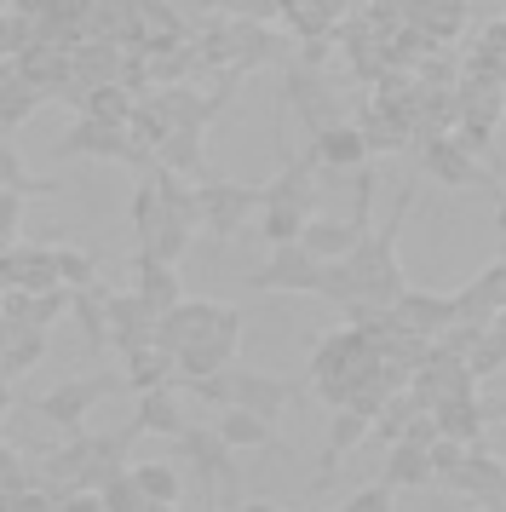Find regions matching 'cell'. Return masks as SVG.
<instances>
[{
    "mask_svg": "<svg viewBox=\"0 0 506 512\" xmlns=\"http://www.w3.org/2000/svg\"><path fill=\"white\" fill-rule=\"evenodd\" d=\"M127 478L138 484V495L150 501V507H179V472L173 466H161V461H133L127 466Z\"/></svg>",
    "mask_w": 506,
    "mask_h": 512,
    "instance_id": "ffe728a7",
    "label": "cell"
},
{
    "mask_svg": "<svg viewBox=\"0 0 506 512\" xmlns=\"http://www.w3.org/2000/svg\"><path fill=\"white\" fill-rule=\"evenodd\" d=\"M311 162H322V167H363L368 162L363 127H317V150H311Z\"/></svg>",
    "mask_w": 506,
    "mask_h": 512,
    "instance_id": "5bb4252c",
    "label": "cell"
},
{
    "mask_svg": "<svg viewBox=\"0 0 506 512\" xmlns=\"http://www.w3.org/2000/svg\"><path fill=\"white\" fill-rule=\"evenodd\" d=\"M18 219H23V190H0V248L18 242Z\"/></svg>",
    "mask_w": 506,
    "mask_h": 512,
    "instance_id": "4316f807",
    "label": "cell"
},
{
    "mask_svg": "<svg viewBox=\"0 0 506 512\" xmlns=\"http://www.w3.org/2000/svg\"><path fill=\"white\" fill-rule=\"evenodd\" d=\"M58 512H104V495L98 489H69V495H58Z\"/></svg>",
    "mask_w": 506,
    "mask_h": 512,
    "instance_id": "83f0119b",
    "label": "cell"
},
{
    "mask_svg": "<svg viewBox=\"0 0 506 512\" xmlns=\"http://www.w3.org/2000/svg\"><path fill=\"white\" fill-rule=\"evenodd\" d=\"M121 386V374H98V380H64L58 392H46V397H35V409H41L58 432H87V415H92V403H104V397Z\"/></svg>",
    "mask_w": 506,
    "mask_h": 512,
    "instance_id": "6da1fadb",
    "label": "cell"
},
{
    "mask_svg": "<svg viewBox=\"0 0 506 512\" xmlns=\"http://www.w3.org/2000/svg\"><path fill=\"white\" fill-rule=\"evenodd\" d=\"M334 512H397V489L391 484H368V489H357V495H345Z\"/></svg>",
    "mask_w": 506,
    "mask_h": 512,
    "instance_id": "484cf974",
    "label": "cell"
},
{
    "mask_svg": "<svg viewBox=\"0 0 506 512\" xmlns=\"http://www.w3.org/2000/svg\"><path fill=\"white\" fill-rule=\"evenodd\" d=\"M449 484L466 489V495H478V501H506V461L483 455V449H466V461H460V472Z\"/></svg>",
    "mask_w": 506,
    "mask_h": 512,
    "instance_id": "8fae6325",
    "label": "cell"
},
{
    "mask_svg": "<svg viewBox=\"0 0 506 512\" xmlns=\"http://www.w3.org/2000/svg\"><path fill=\"white\" fill-rule=\"evenodd\" d=\"M173 380V357L150 340V346H138L127 351V386H138V397L144 392H156V386H167Z\"/></svg>",
    "mask_w": 506,
    "mask_h": 512,
    "instance_id": "44dd1931",
    "label": "cell"
},
{
    "mask_svg": "<svg viewBox=\"0 0 506 512\" xmlns=\"http://www.w3.org/2000/svg\"><path fill=\"white\" fill-rule=\"evenodd\" d=\"M52 259H58V282H64V288H98L92 254H81V248H52Z\"/></svg>",
    "mask_w": 506,
    "mask_h": 512,
    "instance_id": "cb8c5ba5",
    "label": "cell"
},
{
    "mask_svg": "<svg viewBox=\"0 0 506 512\" xmlns=\"http://www.w3.org/2000/svg\"><path fill=\"white\" fill-rule=\"evenodd\" d=\"M156 323H161V317L138 300L133 288H127V294H115V288H110V334H115V346H121V351L150 346V340H156Z\"/></svg>",
    "mask_w": 506,
    "mask_h": 512,
    "instance_id": "ba28073f",
    "label": "cell"
},
{
    "mask_svg": "<svg viewBox=\"0 0 506 512\" xmlns=\"http://www.w3.org/2000/svg\"><path fill=\"white\" fill-rule=\"evenodd\" d=\"M133 432H161V438H179V432H184V415H179V397H173V386H156V392L138 397Z\"/></svg>",
    "mask_w": 506,
    "mask_h": 512,
    "instance_id": "e0dca14e",
    "label": "cell"
},
{
    "mask_svg": "<svg viewBox=\"0 0 506 512\" xmlns=\"http://www.w3.org/2000/svg\"><path fill=\"white\" fill-rule=\"evenodd\" d=\"M213 432L225 438L230 455H242V449H282V443H276V432H271V420L248 415V409H219Z\"/></svg>",
    "mask_w": 506,
    "mask_h": 512,
    "instance_id": "7c38bea8",
    "label": "cell"
},
{
    "mask_svg": "<svg viewBox=\"0 0 506 512\" xmlns=\"http://www.w3.org/2000/svg\"><path fill=\"white\" fill-rule=\"evenodd\" d=\"M98 495H104V512H156L144 495H138V484L127 478V472H115V478L98 489Z\"/></svg>",
    "mask_w": 506,
    "mask_h": 512,
    "instance_id": "d4e9b609",
    "label": "cell"
},
{
    "mask_svg": "<svg viewBox=\"0 0 506 512\" xmlns=\"http://www.w3.org/2000/svg\"><path fill=\"white\" fill-rule=\"evenodd\" d=\"M156 512H179V507H156Z\"/></svg>",
    "mask_w": 506,
    "mask_h": 512,
    "instance_id": "4dcf8cb0",
    "label": "cell"
},
{
    "mask_svg": "<svg viewBox=\"0 0 506 512\" xmlns=\"http://www.w3.org/2000/svg\"><path fill=\"white\" fill-rule=\"evenodd\" d=\"M495 415H501V420H506V397H501V403H495Z\"/></svg>",
    "mask_w": 506,
    "mask_h": 512,
    "instance_id": "f546056e",
    "label": "cell"
},
{
    "mask_svg": "<svg viewBox=\"0 0 506 512\" xmlns=\"http://www.w3.org/2000/svg\"><path fill=\"white\" fill-rule=\"evenodd\" d=\"M368 426H374V420L357 415V409H334V420H328V443H322V472H317V478H328L345 449H357V443L368 438Z\"/></svg>",
    "mask_w": 506,
    "mask_h": 512,
    "instance_id": "ac0fdd59",
    "label": "cell"
},
{
    "mask_svg": "<svg viewBox=\"0 0 506 512\" xmlns=\"http://www.w3.org/2000/svg\"><path fill=\"white\" fill-rule=\"evenodd\" d=\"M380 484H391V489H420V484H432V449H420V443H391Z\"/></svg>",
    "mask_w": 506,
    "mask_h": 512,
    "instance_id": "9a60e30c",
    "label": "cell"
},
{
    "mask_svg": "<svg viewBox=\"0 0 506 512\" xmlns=\"http://www.w3.org/2000/svg\"><path fill=\"white\" fill-rule=\"evenodd\" d=\"M69 317L81 323L87 346L98 351L110 340V288H69Z\"/></svg>",
    "mask_w": 506,
    "mask_h": 512,
    "instance_id": "2e32d148",
    "label": "cell"
},
{
    "mask_svg": "<svg viewBox=\"0 0 506 512\" xmlns=\"http://www.w3.org/2000/svg\"><path fill=\"white\" fill-rule=\"evenodd\" d=\"M236 512H288V507H276V501H242Z\"/></svg>",
    "mask_w": 506,
    "mask_h": 512,
    "instance_id": "f1b7e54d",
    "label": "cell"
},
{
    "mask_svg": "<svg viewBox=\"0 0 506 512\" xmlns=\"http://www.w3.org/2000/svg\"><path fill=\"white\" fill-rule=\"evenodd\" d=\"M432 415H437V438H449V443H466V449H478L489 409H478V397H455V403H437Z\"/></svg>",
    "mask_w": 506,
    "mask_h": 512,
    "instance_id": "4fadbf2b",
    "label": "cell"
},
{
    "mask_svg": "<svg viewBox=\"0 0 506 512\" xmlns=\"http://www.w3.org/2000/svg\"><path fill=\"white\" fill-rule=\"evenodd\" d=\"M225 311H230V305H213V300H179V305H173V311L156 323V346L167 351V357H179L184 346H196L202 334H213Z\"/></svg>",
    "mask_w": 506,
    "mask_h": 512,
    "instance_id": "277c9868",
    "label": "cell"
},
{
    "mask_svg": "<svg viewBox=\"0 0 506 512\" xmlns=\"http://www.w3.org/2000/svg\"><path fill=\"white\" fill-rule=\"evenodd\" d=\"M35 104H41V93L18 75V64H12V70H0V127L29 121V116H35Z\"/></svg>",
    "mask_w": 506,
    "mask_h": 512,
    "instance_id": "7402d4cb",
    "label": "cell"
},
{
    "mask_svg": "<svg viewBox=\"0 0 506 512\" xmlns=\"http://www.w3.org/2000/svg\"><path fill=\"white\" fill-rule=\"evenodd\" d=\"M81 110H87V121H104V127H121V121H133V98L121 93L115 81H98L87 98H75Z\"/></svg>",
    "mask_w": 506,
    "mask_h": 512,
    "instance_id": "603a6c76",
    "label": "cell"
},
{
    "mask_svg": "<svg viewBox=\"0 0 506 512\" xmlns=\"http://www.w3.org/2000/svg\"><path fill=\"white\" fill-rule=\"evenodd\" d=\"M322 282V265L299 242H288V248H276L259 271H248V288H294V294H317Z\"/></svg>",
    "mask_w": 506,
    "mask_h": 512,
    "instance_id": "5b68a950",
    "label": "cell"
},
{
    "mask_svg": "<svg viewBox=\"0 0 506 512\" xmlns=\"http://www.w3.org/2000/svg\"><path fill=\"white\" fill-rule=\"evenodd\" d=\"M391 328L409 334V340H432V334H449L460 328V305L449 294H420V288H403L397 305H391Z\"/></svg>",
    "mask_w": 506,
    "mask_h": 512,
    "instance_id": "3957f363",
    "label": "cell"
},
{
    "mask_svg": "<svg viewBox=\"0 0 506 512\" xmlns=\"http://www.w3.org/2000/svg\"><path fill=\"white\" fill-rule=\"evenodd\" d=\"M173 443H179V455H190L196 472H202V501L207 507H213V495H230V489H236V455L225 449V438H219L213 426H184Z\"/></svg>",
    "mask_w": 506,
    "mask_h": 512,
    "instance_id": "7a4b0ae2",
    "label": "cell"
},
{
    "mask_svg": "<svg viewBox=\"0 0 506 512\" xmlns=\"http://www.w3.org/2000/svg\"><path fill=\"white\" fill-rule=\"evenodd\" d=\"M58 156H104V162H144L138 150H127L121 139V127H104V121H81V127H69L64 144H58Z\"/></svg>",
    "mask_w": 506,
    "mask_h": 512,
    "instance_id": "9c48e42d",
    "label": "cell"
},
{
    "mask_svg": "<svg viewBox=\"0 0 506 512\" xmlns=\"http://www.w3.org/2000/svg\"><path fill=\"white\" fill-rule=\"evenodd\" d=\"M0 288H23V294H52V288H64L52 248H18V242H12V248L0 254Z\"/></svg>",
    "mask_w": 506,
    "mask_h": 512,
    "instance_id": "8992f818",
    "label": "cell"
},
{
    "mask_svg": "<svg viewBox=\"0 0 506 512\" xmlns=\"http://www.w3.org/2000/svg\"><path fill=\"white\" fill-rule=\"evenodd\" d=\"M138 300L150 305L156 317H167L173 305L184 300V288H179V271L167 265V259H150V254H138V288H133Z\"/></svg>",
    "mask_w": 506,
    "mask_h": 512,
    "instance_id": "30bf717a",
    "label": "cell"
},
{
    "mask_svg": "<svg viewBox=\"0 0 506 512\" xmlns=\"http://www.w3.org/2000/svg\"><path fill=\"white\" fill-rule=\"evenodd\" d=\"M253 208H259V190H242V185H207L202 190V219L219 242H230V236L242 231V219H253Z\"/></svg>",
    "mask_w": 506,
    "mask_h": 512,
    "instance_id": "52a82bcc",
    "label": "cell"
},
{
    "mask_svg": "<svg viewBox=\"0 0 506 512\" xmlns=\"http://www.w3.org/2000/svg\"><path fill=\"white\" fill-rule=\"evenodd\" d=\"M426 167H432L443 185H455V190H466V185H478L483 173L472 162H466V144H455V139H432L426 144Z\"/></svg>",
    "mask_w": 506,
    "mask_h": 512,
    "instance_id": "d6986e66",
    "label": "cell"
}]
</instances>
